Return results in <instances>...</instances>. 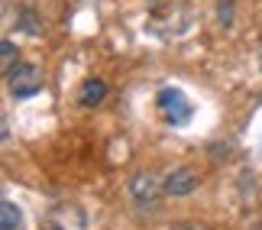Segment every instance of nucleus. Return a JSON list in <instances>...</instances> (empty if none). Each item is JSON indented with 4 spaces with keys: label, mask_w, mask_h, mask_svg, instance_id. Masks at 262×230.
<instances>
[{
    "label": "nucleus",
    "mask_w": 262,
    "mask_h": 230,
    "mask_svg": "<svg viewBox=\"0 0 262 230\" xmlns=\"http://www.w3.org/2000/svg\"><path fill=\"white\" fill-rule=\"evenodd\" d=\"M7 81L16 97H33L42 88V72L29 62H16V65H7Z\"/></svg>",
    "instance_id": "nucleus-1"
},
{
    "label": "nucleus",
    "mask_w": 262,
    "mask_h": 230,
    "mask_svg": "<svg viewBox=\"0 0 262 230\" xmlns=\"http://www.w3.org/2000/svg\"><path fill=\"white\" fill-rule=\"evenodd\" d=\"M159 192H165V188L159 185V178L152 172H139L133 178V185H129V195H133L139 211H152L156 201H159Z\"/></svg>",
    "instance_id": "nucleus-2"
},
{
    "label": "nucleus",
    "mask_w": 262,
    "mask_h": 230,
    "mask_svg": "<svg viewBox=\"0 0 262 230\" xmlns=\"http://www.w3.org/2000/svg\"><path fill=\"white\" fill-rule=\"evenodd\" d=\"M162 188H165V195H172V198H185L198 188V175L191 172V169H175L162 182Z\"/></svg>",
    "instance_id": "nucleus-3"
},
{
    "label": "nucleus",
    "mask_w": 262,
    "mask_h": 230,
    "mask_svg": "<svg viewBox=\"0 0 262 230\" xmlns=\"http://www.w3.org/2000/svg\"><path fill=\"white\" fill-rule=\"evenodd\" d=\"M159 107L168 114V120H172V123H185L188 114H191V107L185 104L181 91H162V94H159Z\"/></svg>",
    "instance_id": "nucleus-4"
},
{
    "label": "nucleus",
    "mask_w": 262,
    "mask_h": 230,
    "mask_svg": "<svg viewBox=\"0 0 262 230\" xmlns=\"http://www.w3.org/2000/svg\"><path fill=\"white\" fill-rule=\"evenodd\" d=\"M104 97H107V85L100 81V78H88V81L81 85V91H78V101H81L84 107H97Z\"/></svg>",
    "instance_id": "nucleus-5"
},
{
    "label": "nucleus",
    "mask_w": 262,
    "mask_h": 230,
    "mask_svg": "<svg viewBox=\"0 0 262 230\" xmlns=\"http://www.w3.org/2000/svg\"><path fill=\"white\" fill-rule=\"evenodd\" d=\"M19 224H23V217H19L16 204L4 201V204H0V227H4V230H19Z\"/></svg>",
    "instance_id": "nucleus-6"
},
{
    "label": "nucleus",
    "mask_w": 262,
    "mask_h": 230,
    "mask_svg": "<svg viewBox=\"0 0 262 230\" xmlns=\"http://www.w3.org/2000/svg\"><path fill=\"white\" fill-rule=\"evenodd\" d=\"M233 4H230V0H220V23H233Z\"/></svg>",
    "instance_id": "nucleus-7"
},
{
    "label": "nucleus",
    "mask_w": 262,
    "mask_h": 230,
    "mask_svg": "<svg viewBox=\"0 0 262 230\" xmlns=\"http://www.w3.org/2000/svg\"><path fill=\"white\" fill-rule=\"evenodd\" d=\"M4 62L7 65L13 62V43H10V39H4Z\"/></svg>",
    "instance_id": "nucleus-8"
},
{
    "label": "nucleus",
    "mask_w": 262,
    "mask_h": 230,
    "mask_svg": "<svg viewBox=\"0 0 262 230\" xmlns=\"http://www.w3.org/2000/svg\"><path fill=\"white\" fill-rule=\"evenodd\" d=\"M175 230H198V227H191V224H181V227H175Z\"/></svg>",
    "instance_id": "nucleus-9"
},
{
    "label": "nucleus",
    "mask_w": 262,
    "mask_h": 230,
    "mask_svg": "<svg viewBox=\"0 0 262 230\" xmlns=\"http://www.w3.org/2000/svg\"><path fill=\"white\" fill-rule=\"evenodd\" d=\"M42 230H62V227H55V224H46V227H42Z\"/></svg>",
    "instance_id": "nucleus-10"
}]
</instances>
